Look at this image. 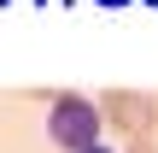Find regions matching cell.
Here are the masks:
<instances>
[{
  "instance_id": "52a82bcc",
  "label": "cell",
  "mask_w": 158,
  "mask_h": 153,
  "mask_svg": "<svg viewBox=\"0 0 158 153\" xmlns=\"http://www.w3.org/2000/svg\"><path fill=\"white\" fill-rule=\"evenodd\" d=\"M147 6H158V0H147Z\"/></svg>"
},
{
  "instance_id": "3957f363",
  "label": "cell",
  "mask_w": 158,
  "mask_h": 153,
  "mask_svg": "<svg viewBox=\"0 0 158 153\" xmlns=\"http://www.w3.org/2000/svg\"><path fill=\"white\" fill-rule=\"evenodd\" d=\"M129 153H158V147H152V136H135V142H129Z\"/></svg>"
},
{
  "instance_id": "6da1fadb",
  "label": "cell",
  "mask_w": 158,
  "mask_h": 153,
  "mask_svg": "<svg viewBox=\"0 0 158 153\" xmlns=\"http://www.w3.org/2000/svg\"><path fill=\"white\" fill-rule=\"evenodd\" d=\"M100 130H106L100 100H88V94H53V106H47V142L53 147L88 153V147H100Z\"/></svg>"
},
{
  "instance_id": "277c9868",
  "label": "cell",
  "mask_w": 158,
  "mask_h": 153,
  "mask_svg": "<svg viewBox=\"0 0 158 153\" xmlns=\"http://www.w3.org/2000/svg\"><path fill=\"white\" fill-rule=\"evenodd\" d=\"M88 153H111V147H106V142H100V147H88Z\"/></svg>"
},
{
  "instance_id": "5b68a950",
  "label": "cell",
  "mask_w": 158,
  "mask_h": 153,
  "mask_svg": "<svg viewBox=\"0 0 158 153\" xmlns=\"http://www.w3.org/2000/svg\"><path fill=\"white\" fill-rule=\"evenodd\" d=\"M106 6H123V0H106Z\"/></svg>"
},
{
  "instance_id": "7a4b0ae2",
  "label": "cell",
  "mask_w": 158,
  "mask_h": 153,
  "mask_svg": "<svg viewBox=\"0 0 158 153\" xmlns=\"http://www.w3.org/2000/svg\"><path fill=\"white\" fill-rule=\"evenodd\" d=\"M100 118H106V130H123L135 142V136H152L158 130V100L152 94H135V88H106L100 94Z\"/></svg>"
},
{
  "instance_id": "8992f818",
  "label": "cell",
  "mask_w": 158,
  "mask_h": 153,
  "mask_svg": "<svg viewBox=\"0 0 158 153\" xmlns=\"http://www.w3.org/2000/svg\"><path fill=\"white\" fill-rule=\"evenodd\" d=\"M0 6H12V0H0Z\"/></svg>"
}]
</instances>
